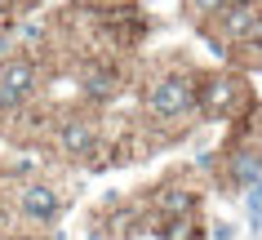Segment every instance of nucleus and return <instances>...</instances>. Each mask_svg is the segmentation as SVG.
<instances>
[{"label": "nucleus", "mask_w": 262, "mask_h": 240, "mask_svg": "<svg viewBox=\"0 0 262 240\" xmlns=\"http://www.w3.org/2000/svg\"><path fill=\"white\" fill-rule=\"evenodd\" d=\"M23 18V0H0V31H9Z\"/></svg>", "instance_id": "nucleus-11"}, {"label": "nucleus", "mask_w": 262, "mask_h": 240, "mask_svg": "<svg viewBox=\"0 0 262 240\" xmlns=\"http://www.w3.org/2000/svg\"><path fill=\"white\" fill-rule=\"evenodd\" d=\"M200 173L213 178L222 196H245L249 187L262 178V102L253 107L249 116L231 120V125L222 129V142L213 151H205L200 160Z\"/></svg>", "instance_id": "nucleus-4"}, {"label": "nucleus", "mask_w": 262, "mask_h": 240, "mask_svg": "<svg viewBox=\"0 0 262 240\" xmlns=\"http://www.w3.org/2000/svg\"><path fill=\"white\" fill-rule=\"evenodd\" d=\"M142 205L147 236L156 240H200L205 236V173L200 165H169L160 178L134 191Z\"/></svg>", "instance_id": "nucleus-3"}, {"label": "nucleus", "mask_w": 262, "mask_h": 240, "mask_svg": "<svg viewBox=\"0 0 262 240\" xmlns=\"http://www.w3.org/2000/svg\"><path fill=\"white\" fill-rule=\"evenodd\" d=\"M71 80V98L84 102V107H98V112H111L129 98V80H134V67L116 54H84L80 62L67 67Z\"/></svg>", "instance_id": "nucleus-7"}, {"label": "nucleus", "mask_w": 262, "mask_h": 240, "mask_svg": "<svg viewBox=\"0 0 262 240\" xmlns=\"http://www.w3.org/2000/svg\"><path fill=\"white\" fill-rule=\"evenodd\" d=\"M111 112L84 107L76 98H67V102L49 98V116H45V134H40V147H36V160L45 156L49 165L71 169V173L120 169V160H116V134H111Z\"/></svg>", "instance_id": "nucleus-2"}, {"label": "nucleus", "mask_w": 262, "mask_h": 240, "mask_svg": "<svg viewBox=\"0 0 262 240\" xmlns=\"http://www.w3.org/2000/svg\"><path fill=\"white\" fill-rule=\"evenodd\" d=\"M195 31H200V36H205L222 58L235 54V49H245V45H258V40H262V0L231 5V9H222V14L195 23Z\"/></svg>", "instance_id": "nucleus-9"}, {"label": "nucleus", "mask_w": 262, "mask_h": 240, "mask_svg": "<svg viewBox=\"0 0 262 240\" xmlns=\"http://www.w3.org/2000/svg\"><path fill=\"white\" fill-rule=\"evenodd\" d=\"M147 223H142V205L134 191H111L89 209L84 218V240H142Z\"/></svg>", "instance_id": "nucleus-8"}, {"label": "nucleus", "mask_w": 262, "mask_h": 240, "mask_svg": "<svg viewBox=\"0 0 262 240\" xmlns=\"http://www.w3.org/2000/svg\"><path fill=\"white\" fill-rule=\"evenodd\" d=\"M0 240H49V236H36V231H0Z\"/></svg>", "instance_id": "nucleus-12"}, {"label": "nucleus", "mask_w": 262, "mask_h": 240, "mask_svg": "<svg viewBox=\"0 0 262 240\" xmlns=\"http://www.w3.org/2000/svg\"><path fill=\"white\" fill-rule=\"evenodd\" d=\"M222 62H231V67H240L245 76L262 80V40H258V45H245V49H235V54H227Z\"/></svg>", "instance_id": "nucleus-10"}, {"label": "nucleus", "mask_w": 262, "mask_h": 240, "mask_svg": "<svg viewBox=\"0 0 262 240\" xmlns=\"http://www.w3.org/2000/svg\"><path fill=\"white\" fill-rule=\"evenodd\" d=\"M195 67L200 62H191L187 54H165L142 62L129 80L134 116L142 120L156 151H173L200 129V120H195Z\"/></svg>", "instance_id": "nucleus-1"}, {"label": "nucleus", "mask_w": 262, "mask_h": 240, "mask_svg": "<svg viewBox=\"0 0 262 240\" xmlns=\"http://www.w3.org/2000/svg\"><path fill=\"white\" fill-rule=\"evenodd\" d=\"M262 102L253 76H245L231 62H218V67H195V120L200 125H218L227 129L231 120L249 116Z\"/></svg>", "instance_id": "nucleus-5"}, {"label": "nucleus", "mask_w": 262, "mask_h": 240, "mask_svg": "<svg viewBox=\"0 0 262 240\" xmlns=\"http://www.w3.org/2000/svg\"><path fill=\"white\" fill-rule=\"evenodd\" d=\"M49 85H54V67L40 49H5L0 54V134L18 112L49 98Z\"/></svg>", "instance_id": "nucleus-6"}]
</instances>
